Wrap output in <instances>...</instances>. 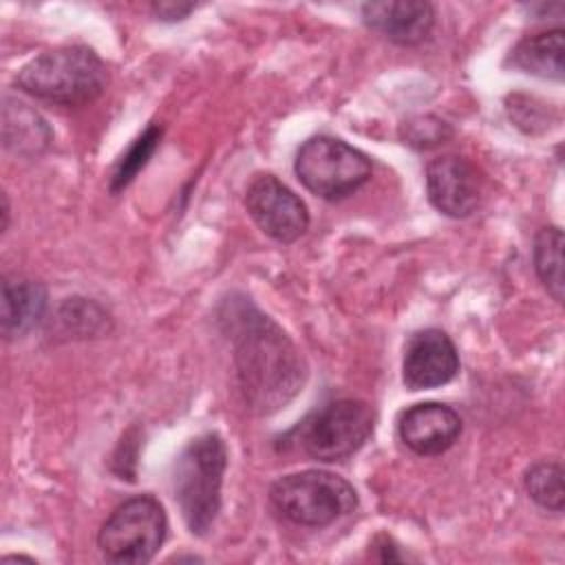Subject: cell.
Masks as SVG:
<instances>
[{
  "mask_svg": "<svg viewBox=\"0 0 565 565\" xmlns=\"http://www.w3.org/2000/svg\"><path fill=\"white\" fill-rule=\"evenodd\" d=\"M508 64L543 79H563V29L523 38L510 51Z\"/></svg>",
  "mask_w": 565,
  "mask_h": 565,
  "instance_id": "9a60e30c",
  "label": "cell"
},
{
  "mask_svg": "<svg viewBox=\"0 0 565 565\" xmlns=\"http://www.w3.org/2000/svg\"><path fill=\"white\" fill-rule=\"evenodd\" d=\"M276 512L305 527H324L358 508L355 488L327 470H302L278 479L269 490Z\"/></svg>",
  "mask_w": 565,
  "mask_h": 565,
  "instance_id": "277c9868",
  "label": "cell"
},
{
  "mask_svg": "<svg viewBox=\"0 0 565 565\" xmlns=\"http://www.w3.org/2000/svg\"><path fill=\"white\" fill-rule=\"evenodd\" d=\"M227 468V448L216 433L192 439L172 466V492L188 530L205 536L221 510V486Z\"/></svg>",
  "mask_w": 565,
  "mask_h": 565,
  "instance_id": "3957f363",
  "label": "cell"
},
{
  "mask_svg": "<svg viewBox=\"0 0 565 565\" xmlns=\"http://www.w3.org/2000/svg\"><path fill=\"white\" fill-rule=\"evenodd\" d=\"M245 205L254 223L278 243H294L309 227L307 205L274 174H258L247 185Z\"/></svg>",
  "mask_w": 565,
  "mask_h": 565,
  "instance_id": "ba28073f",
  "label": "cell"
},
{
  "mask_svg": "<svg viewBox=\"0 0 565 565\" xmlns=\"http://www.w3.org/2000/svg\"><path fill=\"white\" fill-rule=\"evenodd\" d=\"M106 84V64L93 49L79 44L46 51L15 75L20 90L57 106L90 104L104 93Z\"/></svg>",
  "mask_w": 565,
  "mask_h": 565,
  "instance_id": "7a4b0ae2",
  "label": "cell"
},
{
  "mask_svg": "<svg viewBox=\"0 0 565 565\" xmlns=\"http://www.w3.org/2000/svg\"><path fill=\"white\" fill-rule=\"evenodd\" d=\"M2 216H4L2 230H7V223H9V203H7V196H4V194H2Z\"/></svg>",
  "mask_w": 565,
  "mask_h": 565,
  "instance_id": "cb8c5ba5",
  "label": "cell"
},
{
  "mask_svg": "<svg viewBox=\"0 0 565 565\" xmlns=\"http://www.w3.org/2000/svg\"><path fill=\"white\" fill-rule=\"evenodd\" d=\"M51 128L24 102L4 95L2 99V143L20 157H35L51 143Z\"/></svg>",
  "mask_w": 565,
  "mask_h": 565,
  "instance_id": "5bb4252c",
  "label": "cell"
},
{
  "mask_svg": "<svg viewBox=\"0 0 565 565\" xmlns=\"http://www.w3.org/2000/svg\"><path fill=\"white\" fill-rule=\"evenodd\" d=\"M168 519L161 503L150 494L119 503L97 534L99 552L113 563H148L166 541Z\"/></svg>",
  "mask_w": 565,
  "mask_h": 565,
  "instance_id": "52a82bcc",
  "label": "cell"
},
{
  "mask_svg": "<svg viewBox=\"0 0 565 565\" xmlns=\"http://www.w3.org/2000/svg\"><path fill=\"white\" fill-rule=\"evenodd\" d=\"M60 322L68 333H75L77 338H93L106 333L108 316L90 300L84 298H68L60 309Z\"/></svg>",
  "mask_w": 565,
  "mask_h": 565,
  "instance_id": "d6986e66",
  "label": "cell"
},
{
  "mask_svg": "<svg viewBox=\"0 0 565 565\" xmlns=\"http://www.w3.org/2000/svg\"><path fill=\"white\" fill-rule=\"evenodd\" d=\"M218 322L232 342L247 408L258 415L285 408L307 377L305 362L287 333L245 296L223 300Z\"/></svg>",
  "mask_w": 565,
  "mask_h": 565,
  "instance_id": "6da1fadb",
  "label": "cell"
},
{
  "mask_svg": "<svg viewBox=\"0 0 565 565\" xmlns=\"http://www.w3.org/2000/svg\"><path fill=\"white\" fill-rule=\"evenodd\" d=\"M450 135H452V128L435 115L413 117V119L404 121L402 128H399L402 141L411 148H417V150L435 148V146L444 143Z\"/></svg>",
  "mask_w": 565,
  "mask_h": 565,
  "instance_id": "ffe728a7",
  "label": "cell"
},
{
  "mask_svg": "<svg viewBox=\"0 0 565 565\" xmlns=\"http://www.w3.org/2000/svg\"><path fill=\"white\" fill-rule=\"evenodd\" d=\"M161 141V128L159 126H148L124 152V157L117 161L113 177H110V192H121L130 181L139 174V170L148 163V159L154 154L157 146Z\"/></svg>",
  "mask_w": 565,
  "mask_h": 565,
  "instance_id": "ac0fdd59",
  "label": "cell"
},
{
  "mask_svg": "<svg viewBox=\"0 0 565 565\" xmlns=\"http://www.w3.org/2000/svg\"><path fill=\"white\" fill-rule=\"evenodd\" d=\"M190 11H194V4H192V2H174V0H168V2H157V4H152V13H154L159 20H166V22L183 20Z\"/></svg>",
  "mask_w": 565,
  "mask_h": 565,
  "instance_id": "7402d4cb",
  "label": "cell"
},
{
  "mask_svg": "<svg viewBox=\"0 0 565 565\" xmlns=\"http://www.w3.org/2000/svg\"><path fill=\"white\" fill-rule=\"evenodd\" d=\"M530 106L532 108H527V97H521V95H514L508 99L510 119L525 132H536L539 128H545V108L543 104L534 106L532 99H530Z\"/></svg>",
  "mask_w": 565,
  "mask_h": 565,
  "instance_id": "44dd1931",
  "label": "cell"
},
{
  "mask_svg": "<svg viewBox=\"0 0 565 565\" xmlns=\"http://www.w3.org/2000/svg\"><path fill=\"white\" fill-rule=\"evenodd\" d=\"M371 159L362 150L329 135L307 139L294 161L298 181L327 201H338L360 190L371 179Z\"/></svg>",
  "mask_w": 565,
  "mask_h": 565,
  "instance_id": "8992f818",
  "label": "cell"
},
{
  "mask_svg": "<svg viewBox=\"0 0 565 565\" xmlns=\"http://www.w3.org/2000/svg\"><path fill=\"white\" fill-rule=\"evenodd\" d=\"M46 311V289L33 280L2 278L0 329L7 340L29 333Z\"/></svg>",
  "mask_w": 565,
  "mask_h": 565,
  "instance_id": "4fadbf2b",
  "label": "cell"
},
{
  "mask_svg": "<svg viewBox=\"0 0 565 565\" xmlns=\"http://www.w3.org/2000/svg\"><path fill=\"white\" fill-rule=\"evenodd\" d=\"M377 545H380V547H393V545H395V543H393V541H391V539H386V536H382V539H377ZM402 558H404V556H399V554H395V552H393V550H386V552H384V556H382V561H402Z\"/></svg>",
  "mask_w": 565,
  "mask_h": 565,
  "instance_id": "603a6c76",
  "label": "cell"
},
{
  "mask_svg": "<svg viewBox=\"0 0 565 565\" xmlns=\"http://www.w3.org/2000/svg\"><path fill=\"white\" fill-rule=\"evenodd\" d=\"M399 439L417 455H441L461 435V417L439 402H422L406 408L397 422Z\"/></svg>",
  "mask_w": 565,
  "mask_h": 565,
  "instance_id": "8fae6325",
  "label": "cell"
},
{
  "mask_svg": "<svg viewBox=\"0 0 565 565\" xmlns=\"http://www.w3.org/2000/svg\"><path fill=\"white\" fill-rule=\"evenodd\" d=\"M457 371L459 353L441 329H419L408 338L402 360V380L406 388L426 391L444 386L455 380Z\"/></svg>",
  "mask_w": 565,
  "mask_h": 565,
  "instance_id": "9c48e42d",
  "label": "cell"
},
{
  "mask_svg": "<svg viewBox=\"0 0 565 565\" xmlns=\"http://www.w3.org/2000/svg\"><path fill=\"white\" fill-rule=\"evenodd\" d=\"M525 490L534 503L561 512L565 505L563 468L556 461H539L525 472Z\"/></svg>",
  "mask_w": 565,
  "mask_h": 565,
  "instance_id": "e0dca14e",
  "label": "cell"
},
{
  "mask_svg": "<svg viewBox=\"0 0 565 565\" xmlns=\"http://www.w3.org/2000/svg\"><path fill=\"white\" fill-rule=\"evenodd\" d=\"M426 192L435 210L466 218L481 203V177L468 159L444 154L426 166Z\"/></svg>",
  "mask_w": 565,
  "mask_h": 565,
  "instance_id": "30bf717a",
  "label": "cell"
},
{
  "mask_svg": "<svg viewBox=\"0 0 565 565\" xmlns=\"http://www.w3.org/2000/svg\"><path fill=\"white\" fill-rule=\"evenodd\" d=\"M362 20L395 44L415 46L424 42L435 24V9L424 0H382L362 4Z\"/></svg>",
  "mask_w": 565,
  "mask_h": 565,
  "instance_id": "7c38bea8",
  "label": "cell"
},
{
  "mask_svg": "<svg viewBox=\"0 0 565 565\" xmlns=\"http://www.w3.org/2000/svg\"><path fill=\"white\" fill-rule=\"evenodd\" d=\"M534 269L547 294L563 302V232L556 225L543 227L534 241Z\"/></svg>",
  "mask_w": 565,
  "mask_h": 565,
  "instance_id": "2e32d148",
  "label": "cell"
},
{
  "mask_svg": "<svg viewBox=\"0 0 565 565\" xmlns=\"http://www.w3.org/2000/svg\"><path fill=\"white\" fill-rule=\"evenodd\" d=\"M375 413L360 399H333L313 411L291 433L294 444L316 461H342L371 437Z\"/></svg>",
  "mask_w": 565,
  "mask_h": 565,
  "instance_id": "5b68a950",
  "label": "cell"
}]
</instances>
